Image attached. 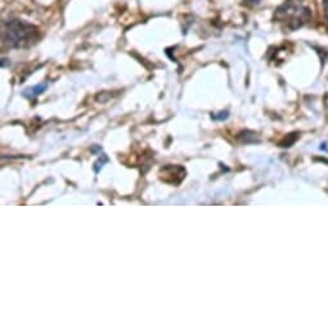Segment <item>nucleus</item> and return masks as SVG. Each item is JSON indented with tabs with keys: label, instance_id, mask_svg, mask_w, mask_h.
<instances>
[{
	"label": "nucleus",
	"instance_id": "1",
	"mask_svg": "<svg viewBox=\"0 0 328 328\" xmlns=\"http://www.w3.org/2000/svg\"><path fill=\"white\" fill-rule=\"evenodd\" d=\"M3 41L12 48H25L34 44L39 37V30L34 25L21 20H12L3 26Z\"/></svg>",
	"mask_w": 328,
	"mask_h": 328
},
{
	"label": "nucleus",
	"instance_id": "2",
	"mask_svg": "<svg viewBox=\"0 0 328 328\" xmlns=\"http://www.w3.org/2000/svg\"><path fill=\"white\" fill-rule=\"evenodd\" d=\"M274 18L282 24H285L286 26L296 29L309 21L310 12L308 8L302 7L300 0H288L275 10Z\"/></svg>",
	"mask_w": 328,
	"mask_h": 328
},
{
	"label": "nucleus",
	"instance_id": "3",
	"mask_svg": "<svg viewBox=\"0 0 328 328\" xmlns=\"http://www.w3.org/2000/svg\"><path fill=\"white\" fill-rule=\"evenodd\" d=\"M45 88H47V85H40V87L37 85V87H35V88H32V89H31V93L34 94V95H36V94H40L41 91L45 89Z\"/></svg>",
	"mask_w": 328,
	"mask_h": 328
},
{
	"label": "nucleus",
	"instance_id": "4",
	"mask_svg": "<svg viewBox=\"0 0 328 328\" xmlns=\"http://www.w3.org/2000/svg\"><path fill=\"white\" fill-rule=\"evenodd\" d=\"M248 1H250V0H248ZM252 1V4H258L259 3V0H251Z\"/></svg>",
	"mask_w": 328,
	"mask_h": 328
}]
</instances>
